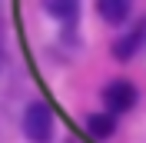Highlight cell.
I'll return each mask as SVG.
<instances>
[{
	"mask_svg": "<svg viewBox=\"0 0 146 143\" xmlns=\"http://www.w3.org/2000/svg\"><path fill=\"white\" fill-rule=\"evenodd\" d=\"M23 133L30 143H50L53 136V110L46 103H30L23 113Z\"/></svg>",
	"mask_w": 146,
	"mask_h": 143,
	"instance_id": "obj_1",
	"label": "cell"
},
{
	"mask_svg": "<svg viewBox=\"0 0 146 143\" xmlns=\"http://www.w3.org/2000/svg\"><path fill=\"white\" fill-rule=\"evenodd\" d=\"M136 97H139V93H136V87H133L129 80H113V83H106V90H103V103H106V110L113 116L133 110Z\"/></svg>",
	"mask_w": 146,
	"mask_h": 143,
	"instance_id": "obj_2",
	"label": "cell"
},
{
	"mask_svg": "<svg viewBox=\"0 0 146 143\" xmlns=\"http://www.w3.org/2000/svg\"><path fill=\"white\" fill-rule=\"evenodd\" d=\"M96 10L106 23H123L133 10V0H96Z\"/></svg>",
	"mask_w": 146,
	"mask_h": 143,
	"instance_id": "obj_3",
	"label": "cell"
},
{
	"mask_svg": "<svg viewBox=\"0 0 146 143\" xmlns=\"http://www.w3.org/2000/svg\"><path fill=\"white\" fill-rule=\"evenodd\" d=\"M43 10L50 17L70 23V20H76V13H80V0H43Z\"/></svg>",
	"mask_w": 146,
	"mask_h": 143,
	"instance_id": "obj_4",
	"label": "cell"
},
{
	"mask_svg": "<svg viewBox=\"0 0 146 143\" xmlns=\"http://www.w3.org/2000/svg\"><path fill=\"white\" fill-rule=\"evenodd\" d=\"M86 130H90L93 140H110L113 136V130H116V123H113V113H93L90 120H86Z\"/></svg>",
	"mask_w": 146,
	"mask_h": 143,
	"instance_id": "obj_5",
	"label": "cell"
},
{
	"mask_svg": "<svg viewBox=\"0 0 146 143\" xmlns=\"http://www.w3.org/2000/svg\"><path fill=\"white\" fill-rule=\"evenodd\" d=\"M0 57H3V53H0Z\"/></svg>",
	"mask_w": 146,
	"mask_h": 143,
	"instance_id": "obj_6",
	"label": "cell"
}]
</instances>
